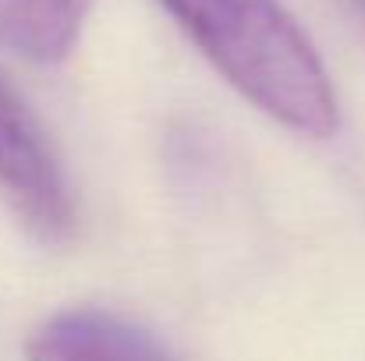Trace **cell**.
I'll use <instances>...</instances> for the list:
<instances>
[{"instance_id":"cell-1","label":"cell","mask_w":365,"mask_h":361,"mask_svg":"<svg viewBox=\"0 0 365 361\" xmlns=\"http://www.w3.org/2000/svg\"><path fill=\"white\" fill-rule=\"evenodd\" d=\"M202 57L284 127L330 138L341 124L330 71L280 0H160Z\"/></svg>"},{"instance_id":"cell-2","label":"cell","mask_w":365,"mask_h":361,"mask_svg":"<svg viewBox=\"0 0 365 361\" xmlns=\"http://www.w3.org/2000/svg\"><path fill=\"white\" fill-rule=\"evenodd\" d=\"M0 195L46 244L75 234V195L43 124L0 75Z\"/></svg>"},{"instance_id":"cell-3","label":"cell","mask_w":365,"mask_h":361,"mask_svg":"<svg viewBox=\"0 0 365 361\" xmlns=\"http://www.w3.org/2000/svg\"><path fill=\"white\" fill-rule=\"evenodd\" d=\"M29 361H174L167 347L107 308H64L39 323L25 347Z\"/></svg>"},{"instance_id":"cell-4","label":"cell","mask_w":365,"mask_h":361,"mask_svg":"<svg viewBox=\"0 0 365 361\" xmlns=\"http://www.w3.org/2000/svg\"><path fill=\"white\" fill-rule=\"evenodd\" d=\"M93 0H0V43L32 64H61L89 18Z\"/></svg>"},{"instance_id":"cell-5","label":"cell","mask_w":365,"mask_h":361,"mask_svg":"<svg viewBox=\"0 0 365 361\" xmlns=\"http://www.w3.org/2000/svg\"><path fill=\"white\" fill-rule=\"evenodd\" d=\"M355 4H359V11H362V14H365V0H355Z\"/></svg>"}]
</instances>
